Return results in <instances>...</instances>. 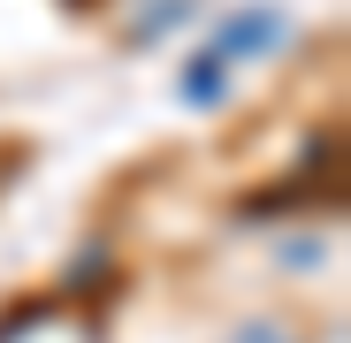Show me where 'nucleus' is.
I'll list each match as a JSON object with an SVG mask.
<instances>
[{
  "label": "nucleus",
  "instance_id": "obj_1",
  "mask_svg": "<svg viewBox=\"0 0 351 343\" xmlns=\"http://www.w3.org/2000/svg\"><path fill=\"white\" fill-rule=\"evenodd\" d=\"M229 46H282V16H237V23H229Z\"/></svg>",
  "mask_w": 351,
  "mask_h": 343
},
{
  "label": "nucleus",
  "instance_id": "obj_2",
  "mask_svg": "<svg viewBox=\"0 0 351 343\" xmlns=\"http://www.w3.org/2000/svg\"><path fill=\"white\" fill-rule=\"evenodd\" d=\"M184 99H206V107L221 99V69H214V53H206V62H199V69L184 77Z\"/></svg>",
  "mask_w": 351,
  "mask_h": 343
},
{
  "label": "nucleus",
  "instance_id": "obj_3",
  "mask_svg": "<svg viewBox=\"0 0 351 343\" xmlns=\"http://www.w3.org/2000/svg\"><path fill=\"white\" fill-rule=\"evenodd\" d=\"M229 343H290V328H275V320H245Z\"/></svg>",
  "mask_w": 351,
  "mask_h": 343
}]
</instances>
